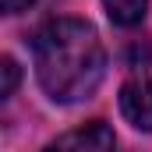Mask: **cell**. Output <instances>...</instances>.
Segmentation results:
<instances>
[{"label": "cell", "instance_id": "cell-3", "mask_svg": "<svg viewBox=\"0 0 152 152\" xmlns=\"http://www.w3.org/2000/svg\"><path fill=\"white\" fill-rule=\"evenodd\" d=\"M113 145H117L113 131H110L103 120H92V124H85V127H78V131L60 134L50 149H92V152H103V149H113Z\"/></svg>", "mask_w": 152, "mask_h": 152}, {"label": "cell", "instance_id": "cell-4", "mask_svg": "<svg viewBox=\"0 0 152 152\" xmlns=\"http://www.w3.org/2000/svg\"><path fill=\"white\" fill-rule=\"evenodd\" d=\"M103 7H106V14H110L113 25L131 28V25H138V21L145 18L149 0H103Z\"/></svg>", "mask_w": 152, "mask_h": 152}, {"label": "cell", "instance_id": "cell-6", "mask_svg": "<svg viewBox=\"0 0 152 152\" xmlns=\"http://www.w3.org/2000/svg\"><path fill=\"white\" fill-rule=\"evenodd\" d=\"M0 4H4V11H7V14H18V11H25L32 0H0Z\"/></svg>", "mask_w": 152, "mask_h": 152}, {"label": "cell", "instance_id": "cell-1", "mask_svg": "<svg viewBox=\"0 0 152 152\" xmlns=\"http://www.w3.org/2000/svg\"><path fill=\"white\" fill-rule=\"evenodd\" d=\"M39 85L53 103L88 99L106 75V50L88 21L53 18L32 39Z\"/></svg>", "mask_w": 152, "mask_h": 152}, {"label": "cell", "instance_id": "cell-2", "mask_svg": "<svg viewBox=\"0 0 152 152\" xmlns=\"http://www.w3.org/2000/svg\"><path fill=\"white\" fill-rule=\"evenodd\" d=\"M120 113L131 120V127L152 131V71L134 67L131 78L120 85Z\"/></svg>", "mask_w": 152, "mask_h": 152}, {"label": "cell", "instance_id": "cell-5", "mask_svg": "<svg viewBox=\"0 0 152 152\" xmlns=\"http://www.w3.org/2000/svg\"><path fill=\"white\" fill-rule=\"evenodd\" d=\"M0 71H4V85H0V99H11V96H14V85H18V64H14L11 57H4Z\"/></svg>", "mask_w": 152, "mask_h": 152}]
</instances>
